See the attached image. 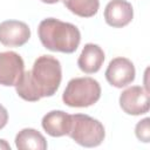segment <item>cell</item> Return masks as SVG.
I'll list each match as a JSON object with an SVG mask.
<instances>
[{"label": "cell", "mask_w": 150, "mask_h": 150, "mask_svg": "<svg viewBox=\"0 0 150 150\" xmlns=\"http://www.w3.org/2000/svg\"><path fill=\"white\" fill-rule=\"evenodd\" d=\"M11 150V145L5 141V139H0V150Z\"/></svg>", "instance_id": "16"}, {"label": "cell", "mask_w": 150, "mask_h": 150, "mask_svg": "<svg viewBox=\"0 0 150 150\" xmlns=\"http://www.w3.org/2000/svg\"><path fill=\"white\" fill-rule=\"evenodd\" d=\"M68 136L82 146L94 148L103 142L105 130L98 120L86 114H74L70 115Z\"/></svg>", "instance_id": "4"}, {"label": "cell", "mask_w": 150, "mask_h": 150, "mask_svg": "<svg viewBox=\"0 0 150 150\" xmlns=\"http://www.w3.org/2000/svg\"><path fill=\"white\" fill-rule=\"evenodd\" d=\"M25 73V62L15 52L0 53V84L15 87Z\"/></svg>", "instance_id": "5"}, {"label": "cell", "mask_w": 150, "mask_h": 150, "mask_svg": "<svg viewBox=\"0 0 150 150\" xmlns=\"http://www.w3.org/2000/svg\"><path fill=\"white\" fill-rule=\"evenodd\" d=\"M43 130L52 137L68 135L70 127V115L62 110H52L47 112L41 121Z\"/></svg>", "instance_id": "11"}, {"label": "cell", "mask_w": 150, "mask_h": 150, "mask_svg": "<svg viewBox=\"0 0 150 150\" xmlns=\"http://www.w3.org/2000/svg\"><path fill=\"white\" fill-rule=\"evenodd\" d=\"M38 35L45 48L66 54L74 53L81 42V33L75 25L55 18L43 19L38 27Z\"/></svg>", "instance_id": "2"}, {"label": "cell", "mask_w": 150, "mask_h": 150, "mask_svg": "<svg viewBox=\"0 0 150 150\" xmlns=\"http://www.w3.org/2000/svg\"><path fill=\"white\" fill-rule=\"evenodd\" d=\"M104 62V52L103 49L95 43L84 45L79 59L77 66L86 74L97 73Z\"/></svg>", "instance_id": "10"}, {"label": "cell", "mask_w": 150, "mask_h": 150, "mask_svg": "<svg viewBox=\"0 0 150 150\" xmlns=\"http://www.w3.org/2000/svg\"><path fill=\"white\" fill-rule=\"evenodd\" d=\"M120 107L128 115H143L149 111V91L139 86L127 88L120 95Z\"/></svg>", "instance_id": "6"}, {"label": "cell", "mask_w": 150, "mask_h": 150, "mask_svg": "<svg viewBox=\"0 0 150 150\" xmlns=\"http://www.w3.org/2000/svg\"><path fill=\"white\" fill-rule=\"evenodd\" d=\"M15 146L19 150H45L47 149V141L40 131L25 128L16 134Z\"/></svg>", "instance_id": "12"}, {"label": "cell", "mask_w": 150, "mask_h": 150, "mask_svg": "<svg viewBox=\"0 0 150 150\" xmlns=\"http://www.w3.org/2000/svg\"><path fill=\"white\" fill-rule=\"evenodd\" d=\"M30 38L28 25L19 20H6L0 23V43L6 47H21Z\"/></svg>", "instance_id": "8"}, {"label": "cell", "mask_w": 150, "mask_h": 150, "mask_svg": "<svg viewBox=\"0 0 150 150\" xmlns=\"http://www.w3.org/2000/svg\"><path fill=\"white\" fill-rule=\"evenodd\" d=\"M136 70L134 63L127 57H115L109 62L105 70V79L109 84L116 88H123L135 80Z\"/></svg>", "instance_id": "7"}, {"label": "cell", "mask_w": 150, "mask_h": 150, "mask_svg": "<svg viewBox=\"0 0 150 150\" xmlns=\"http://www.w3.org/2000/svg\"><path fill=\"white\" fill-rule=\"evenodd\" d=\"M62 68L60 61L52 55L39 56L30 70L23 73L15 86L16 94L25 101L36 102L53 96L61 83Z\"/></svg>", "instance_id": "1"}, {"label": "cell", "mask_w": 150, "mask_h": 150, "mask_svg": "<svg viewBox=\"0 0 150 150\" xmlns=\"http://www.w3.org/2000/svg\"><path fill=\"white\" fill-rule=\"evenodd\" d=\"M135 135L141 142H144V143L150 142V118L149 117L143 118L136 124Z\"/></svg>", "instance_id": "14"}, {"label": "cell", "mask_w": 150, "mask_h": 150, "mask_svg": "<svg viewBox=\"0 0 150 150\" xmlns=\"http://www.w3.org/2000/svg\"><path fill=\"white\" fill-rule=\"evenodd\" d=\"M62 2L73 14L81 18H91L100 8L98 0H62Z\"/></svg>", "instance_id": "13"}, {"label": "cell", "mask_w": 150, "mask_h": 150, "mask_svg": "<svg viewBox=\"0 0 150 150\" xmlns=\"http://www.w3.org/2000/svg\"><path fill=\"white\" fill-rule=\"evenodd\" d=\"M101 97L100 83L89 76L71 79L63 94L62 101L68 107L87 108L95 104Z\"/></svg>", "instance_id": "3"}, {"label": "cell", "mask_w": 150, "mask_h": 150, "mask_svg": "<svg viewBox=\"0 0 150 150\" xmlns=\"http://www.w3.org/2000/svg\"><path fill=\"white\" fill-rule=\"evenodd\" d=\"M42 2H45V4H56V2H59L60 0H41Z\"/></svg>", "instance_id": "17"}, {"label": "cell", "mask_w": 150, "mask_h": 150, "mask_svg": "<svg viewBox=\"0 0 150 150\" xmlns=\"http://www.w3.org/2000/svg\"><path fill=\"white\" fill-rule=\"evenodd\" d=\"M134 9L127 0H111L104 8V20L114 28H122L131 22Z\"/></svg>", "instance_id": "9"}, {"label": "cell", "mask_w": 150, "mask_h": 150, "mask_svg": "<svg viewBox=\"0 0 150 150\" xmlns=\"http://www.w3.org/2000/svg\"><path fill=\"white\" fill-rule=\"evenodd\" d=\"M8 122V112H7V109L0 104V130L2 128H5V125L7 124Z\"/></svg>", "instance_id": "15"}]
</instances>
